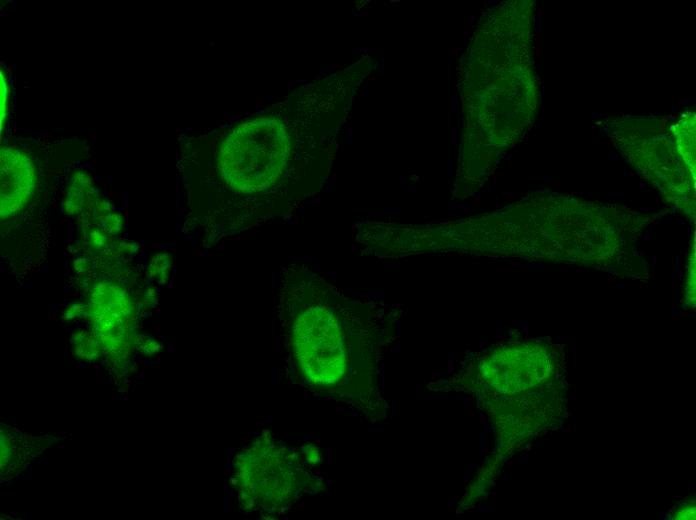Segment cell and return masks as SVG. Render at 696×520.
<instances>
[{
  "mask_svg": "<svg viewBox=\"0 0 696 520\" xmlns=\"http://www.w3.org/2000/svg\"><path fill=\"white\" fill-rule=\"evenodd\" d=\"M278 315L297 379L314 394L381 417L382 354L396 337L393 308L354 298L304 265L282 267Z\"/></svg>",
  "mask_w": 696,
  "mask_h": 520,
  "instance_id": "obj_1",
  "label": "cell"
},
{
  "mask_svg": "<svg viewBox=\"0 0 696 520\" xmlns=\"http://www.w3.org/2000/svg\"><path fill=\"white\" fill-rule=\"evenodd\" d=\"M216 166L226 189L243 200L234 232L263 220L262 206L286 195L297 178L289 133L272 116L236 126L220 143Z\"/></svg>",
  "mask_w": 696,
  "mask_h": 520,
  "instance_id": "obj_2",
  "label": "cell"
},
{
  "mask_svg": "<svg viewBox=\"0 0 696 520\" xmlns=\"http://www.w3.org/2000/svg\"><path fill=\"white\" fill-rule=\"evenodd\" d=\"M304 468L295 449L270 434L260 435L234 460V485L242 509L263 516L282 513L310 483Z\"/></svg>",
  "mask_w": 696,
  "mask_h": 520,
  "instance_id": "obj_3",
  "label": "cell"
},
{
  "mask_svg": "<svg viewBox=\"0 0 696 520\" xmlns=\"http://www.w3.org/2000/svg\"><path fill=\"white\" fill-rule=\"evenodd\" d=\"M0 215L12 216L30 201L36 185V171L32 160L14 147H3L0 152Z\"/></svg>",
  "mask_w": 696,
  "mask_h": 520,
  "instance_id": "obj_4",
  "label": "cell"
},
{
  "mask_svg": "<svg viewBox=\"0 0 696 520\" xmlns=\"http://www.w3.org/2000/svg\"><path fill=\"white\" fill-rule=\"evenodd\" d=\"M60 438L29 435L1 423V482L18 476L29 464Z\"/></svg>",
  "mask_w": 696,
  "mask_h": 520,
  "instance_id": "obj_5",
  "label": "cell"
},
{
  "mask_svg": "<svg viewBox=\"0 0 696 520\" xmlns=\"http://www.w3.org/2000/svg\"><path fill=\"white\" fill-rule=\"evenodd\" d=\"M90 184L91 180L87 179L83 174H80V179L77 177V180H72L65 202L69 213L79 212L80 208L87 204V200L90 197L89 192L92 191Z\"/></svg>",
  "mask_w": 696,
  "mask_h": 520,
  "instance_id": "obj_6",
  "label": "cell"
},
{
  "mask_svg": "<svg viewBox=\"0 0 696 520\" xmlns=\"http://www.w3.org/2000/svg\"><path fill=\"white\" fill-rule=\"evenodd\" d=\"M171 266V257L168 254L156 255L150 264L149 270L153 277L157 280L164 279Z\"/></svg>",
  "mask_w": 696,
  "mask_h": 520,
  "instance_id": "obj_7",
  "label": "cell"
},
{
  "mask_svg": "<svg viewBox=\"0 0 696 520\" xmlns=\"http://www.w3.org/2000/svg\"><path fill=\"white\" fill-rule=\"evenodd\" d=\"M9 99V88L6 77L3 74V70L0 72V126L1 131L6 122L7 118V107Z\"/></svg>",
  "mask_w": 696,
  "mask_h": 520,
  "instance_id": "obj_8",
  "label": "cell"
},
{
  "mask_svg": "<svg viewBox=\"0 0 696 520\" xmlns=\"http://www.w3.org/2000/svg\"><path fill=\"white\" fill-rule=\"evenodd\" d=\"M448 120H449V123H450V124H449L450 127H452V125H453V116H452V113L449 114Z\"/></svg>",
  "mask_w": 696,
  "mask_h": 520,
  "instance_id": "obj_9",
  "label": "cell"
}]
</instances>
